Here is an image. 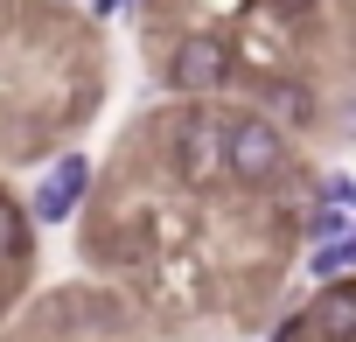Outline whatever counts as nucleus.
<instances>
[{
  "mask_svg": "<svg viewBox=\"0 0 356 342\" xmlns=\"http://www.w3.org/2000/svg\"><path fill=\"white\" fill-rule=\"evenodd\" d=\"M231 70H238V49H231V35H217V28H189L182 42L168 49V84L182 91V98H210V91H224Z\"/></svg>",
  "mask_w": 356,
  "mask_h": 342,
  "instance_id": "nucleus-1",
  "label": "nucleus"
},
{
  "mask_svg": "<svg viewBox=\"0 0 356 342\" xmlns=\"http://www.w3.org/2000/svg\"><path fill=\"white\" fill-rule=\"evenodd\" d=\"M224 175H238V182H280L286 175V133L280 126H266L259 112H245V119H224Z\"/></svg>",
  "mask_w": 356,
  "mask_h": 342,
  "instance_id": "nucleus-2",
  "label": "nucleus"
},
{
  "mask_svg": "<svg viewBox=\"0 0 356 342\" xmlns=\"http://www.w3.org/2000/svg\"><path fill=\"white\" fill-rule=\"evenodd\" d=\"M175 168H182L189 182L224 175V126H217L210 112H189L182 126H175Z\"/></svg>",
  "mask_w": 356,
  "mask_h": 342,
  "instance_id": "nucleus-3",
  "label": "nucleus"
},
{
  "mask_svg": "<svg viewBox=\"0 0 356 342\" xmlns=\"http://www.w3.org/2000/svg\"><path fill=\"white\" fill-rule=\"evenodd\" d=\"M84 189H91V161H84V154H63V161L49 168V182L35 189L29 217H35V224H63V217L84 203Z\"/></svg>",
  "mask_w": 356,
  "mask_h": 342,
  "instance_id": "nucleus-4",
  "label": "nucleus"
},
{
  "mask_svg": "<svg viewBox=\"0 0 356 342\" xmlns=\"http://www.w3.org/2000/svg\"><path fill=\"white\" fill-rule=\"evenodd\" d=\"M252 98H259V119H266V126H280V133L314 119V91H307L300 77H259V84H252Z\"/></svg>",
  "mask_w": 356,
  "mask_h": 342,
  "instance_id": "nucleus-5",
  "label": "nucleus"
},
{
  "mask_svg": "<svg viewBox=\"0 0 356 342\" xmlns=\"http://www.w3.org/2000/svg\"><path fill=\"white\" fill-rule=\"evenodd\" d=\"M314 335H328V342H356V279L321 286V300H314Z\"/></svg>",
  "mask_w": 356,
  "mask_h": 342,
  "instance_id": "nucleus-6",
  "label": "nucleus"
},
{
  "mask_svg": "<svg viewBox=\"0 0 356 342\" xmlns=\"http://www.w3.org/2000/svg\"><path fill=\"white\" fill-rule=\"evenodd\" d=\"M307 272H314V279H328V286H335L342 272H356V231H342V238H328V245H321V252L307 259Z\"/></svg>",
  "mask_w": 356,
  "mask_h": 342,
  "instance_id": "nucleus-7",
  "label": "nucleus"
},
{
  "mask_svg": "<svg viewBox=\"0 0 356 342\" xmlns=\"http://www.w3.org/2000/svg\"><path fill=\"white\" fill-rule=\"evenodd\" d=\"M29 252V224H22V210L0 196V259H22Z\"/></svg>",
  "mask_w": 356,
  "mask_h": 342,
  "instance_id": "nucleus-8",
  "label": "nucleus"
},
{
  "mask_svg": "<svg viewBox=\"0 0 356 342\" xmlns=\"http://www.w3.org/2000/svg\"><path fill=\"white\" fill-rule=\"evenodd\" d=\"M307 231H314V238H342V231H335V210H314V217H307Z\"/></svg>",
  "mask_w": 356,
  "mask_h": 342,
  "instance_id": "nucleus-9",
  "label": "nucleus"
},
{
  "mask_svg": "<svg viewBox=\"0 0 356 342\" xmlns=\"http://www.w3.org/2000/svg\"><path fill=\"white\" fill-rule=\"evenodd\" d=\"M266 8H280V15H307L314 0H266Z\"/></svg>",
  "mask_w": 356,
  "mask_h": 342,
  "instance_id": "nucleus-10",
  "label": "nucleus"
}]
</instances>
